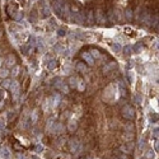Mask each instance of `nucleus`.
Returning a JSON list of instances; mask_svg holds the SVG:
<instances>
[{"instance_id": "nucleus-1", "label": "nucleus", "mask_w": 159, "mask_h": 159, "mask_svg": "<svg viewBox=\"0 0 159 159\" xmlns=\"http://www.w3.org/2000/svg\"><path fill=\"white\" fill-rule=\"evenodd\" d=\"M122 115L125 116L127 120H131V118H134V110H132L130 106H126L122 108Z\"/></svg>"}, {"instance_id": "nucleus-2", "label": "nucleus", "mask_w": 159, "mask_h": 159, "mask_svg": "<svg viewBox=\"0 0 159 159\" xmlns=\"http://www.w3.org/2000/svg\"><path fill=\"white\" fill-rule=\"evenodd\" d=\"M83 57H84V60H87V62L89 64V65H93V57L89 54H84Z\"/></svg>"}, {"instance_id": "nucleus-3", "label": "nucleus", "mask_w": 159, "mask_h": 159, "mask_svg": "<svg viewBox=\"0 0 159 159\" xmlns=\"http://www.w3.org/2000/svg\"><path fill=\"white\" fill-rule=\"evenodd\" d=\"M56 65H57V62L55 61V60H51V62L49 64V69H51V70H52V69L56 68Z\"/></svg>"}, {"instance_id": "nucleus-4", "label": "nucleus", "mask_w": 159, "mask_h": 159, "mask_svg": "<svg viewBox=\"0 0 159 159\" xmlns=\"http://www.w3.org/2000/svg\"><path fill=\"white\" fill-rule=\"evenodd\" d=\"M112 49H113V51H115V52H118V51L121 50V46H120L118 44H115V45L112 46Z\"/></svg>"}, {"instance_id": "nucleus-5", "label": "nucleus", "mask_w": 159, "mask_h": 159, "mask_svg": "<svg viewBox=\"0 0 159 159\" xmlns=\"http://www.w3.org/2000/svg\"><path fill=\"white\" fill-rule=\"evenodd\" d=\"M143 49V44H137V46H135V50L136 52H140V50Z\"/></svg>"}, {"instance_id": "nucleus-6", "label": "nucleus", "mask_w": 159, "mask_h": 159, "mask_svg": "<svg viewBox=\"0 0 159 159\" xmlns=\"http://www.w3.org/2000/svg\"><path fill=\"white\" fill-rule=\"evenodd\" d=\"M1 152H3V153H1V155H3V157H5V158L9 157V153H8V150H7V149H3Z\"/></svg>"}, {"instance_id": "nucleus-7", "label": "nucleus", "mask_w": 159, "mask_h": 159, "mask_svg": "<svg viewBox=\"0 0 159 159\" xmlns=\"http://www.w3.org/2000/svg\"><path fill=\"white\" fill-rule=\"evenodd\" d=\"M125 54H126V55H130V54H131V47H130V46L125 47Z\"/></svg>"}, {"instance_id": "nucleus-8", "label": "nucleus", "mask_w": 159, "mask_h": 159, "mask_svg": "<svg viewBox=\"0 0 159 159\" xmlns=\"http://www.w3.org/2000/svg\"><path fill=\"white\" fill-rule=\"evenodd\" d=\"M66 34V29H60L59 31V36H65Z\"/></svg>"}, {"instance_id": "nucleus-9", "label": "nucleus", "mask_w": 159, "mask_h": 159, "mask_svg": "<svg viewBox=\"0 0 159 159\" xmlns=\"http://www.w3.org/2000/svg\"><path fill=\"white\" fill-rule=\"evenodd\" d=\"M0 74H1V76H7V75H8V71H7V70H3L1 73H0Z\"/></svg>"}, {"instance_id": "nucleus-10", "label": "nucleus", "mask_w": 159, "mask_h": 159, "mask_svg": "<svg viewBox=\"0 0 159 159\" xmlns=\"http://www.w3.org/2000/svg\"><path fill=\"white\" fill-rule=\"evenodd\" d=\"M76 68H78V69H79V70H83V68H84V65H83V64H78V66H76Z\"/></svg>"}, {"instance_id": "nucleus-11", "label": "nucleus", "mask_w": 159, "mask_h": 159, "mask_svg": "<svg viewBox=\"0 0 159 159\" xmlns=\"http://www.w3.org/2000/svg\"><path fill=\"white\" fill-rule=\"evenodd\" d=\"M4 96H5V94H4V92H3V91H0V101H1L3 98H4Z\"/></svg>"}, {"instance_id": "nucleus-12", "label": "nucleus", "mask_w": 159, "mask_h": 159, "mask_svg": "<svg viewBox=\"0 0 159 159\" xmlns=\"http://www.w3.org/2000/svg\"><path fill=\"white\" fill-rule=\"evenodd\" d=\"M120 159H130V158H129L127 155H125V154H123V155H121V157H120Z\"/></svg>"}, {"instance_id": "nucleus-13", "label": "nucleus", "mask_w": 159, "mask_h": 159, "mask_svg": "<svg viewBox=\"0 0 159 159\" xmlns=\"http://www.w3.org/2000/svg\"><path fill=\"white\" fill-rule=\"evenodd\" d=\"M36 150H37V152H41L42 148H41V147H37V148H36Z\"/></svg>"}, {"instance_id": "nucleus-14", "label": "nucleus", "mask_w": 159, "mask_h": 159, "mask_svg": "<svg viewBox=\"0 0 159 159\" xmlns=\"http://www.w3.org/2000/svg\"><path fill=\"white\" fill-rule=\"evenodd\" d=\"M80 159H87V157H81Z\"/></svg>"}]
</instances>
